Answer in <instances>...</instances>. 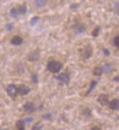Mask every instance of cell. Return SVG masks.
I'll return each instance as SVG.
<instances>
[{"label": "cell", "instance_id": "8fae6325", "mask_svg": "<svg viewBox=\"0 0 119 130\" xmlns=\"http://www.w3.org/2000/svg\"><path fill=\"white\" fill-rule=\"evenodd\" d=\"M25 124L24 120H18L16 122L17 130H25Z\"/></svg>", "mask_w": 119, "mask_h": 130}, {"label": "cell", "instance_id": "484cf974", "mask_svg": "<svg viewBox=\"0 0 119 130\" xmlns=\"http://www.w3.org/2000/svg\"><path fill=\"white\" fill-rule=\"evenodd\" d=\"M38 76L37 75H33L32 76V80H33V82L35 83H38Z\"/></svg>", "mask_w": 119, "mask_h": 130}, {"label": "cell", "instance_id": "4316f807", "mask_svg": "<svg viewBox=\"0 0 119 130\" xmlns=\"http://www.w3.org/2000/svg\"><path fill=\"white\" fill-rule=\"evenodd\" d=\"M34 121V118H31V117H30V118H26V119L24 120L25 123H30V122H31V121Z\"/></svg>", "mask_w": 119, "mask_h": 130}, {"label": "cell", "instance_id": "3957f363", "mask_svg": "<svg viewBox=\"0 0 119 130\" xmlns=\"http://www.w3.org/2000/svg\"><path fill=\"white\" fill-rule=\"evenodd\" d=\"M7 93L10 97H15L18 94V86L14 84H10L7 88Z\"/></svg>", "mask_w": 119, "mask_h": 130}, {"label": "cell", "instance_id": "7402d4cb", "mask_svg": "<svg viewBox=\"0 0 119 130\" xmlns=\"http://www.w3.org/2000/svg\"><path fill=\"white\" fill-rule=\"evenodd\" d=\"M32 130H42V125L40 123H37L33 126Z\"/></svg>", "mask_w": 119, "mask_h": 130}, {"label": "cell", "instance_id": "9c48e42d", "mask_svg": "<svg viewBox=\"0 0 119 130\" xmlns=\"http://www.w3.org/2000/svg\"><path fill=\"white\" fill-rule=\"evenodd\" d=\"M11 43L13 45H20L23 43V38L21 36H15L11 40Z\"/></svg>", "mask_w": 119, "mask_h": 130}, {"label": "cell", "instance_id": "e0dca14e", "mask_svg": "<svg viewBox=\"0 0 119 130\" xmlns=\"http://www.w3.org/2000/svg\"><path fill=\"white\" fill-rule=\"evenodd\" d=\"M18 11L20 12V14H21V15L26 14V12L27 11L26 5H21V6L19 7V8H18Z\"/></svg>", "mask_w": 119, "mask_h": 130}, {"label": "cell", "instance_id": "277c9868", "mask_svg": "<svg viewBox=\"0 0 119 130\" xmlns=\"http://www.w3.org/2000/svg\"><path fill=\"white\" fill-rule=\"evenodd\" d=\"M57 80L59 81V83L61 85H64V84H67L70 81V75L69 74H67L66 72H63L61 74H60L58 77H56Z\"/></svg>", "mask_w": 119, "mask_h": 130}, {"label": "cell", "instance_id": "7c38bea8", "mask_svg": "<svg viewBox=\"0 0 119 130\" xmlns=\"http://www.w3.org/2000/svg\"><path fill=\"white\" fill-rule=\"evenodd\" d=\"M85 31H86V27L83 24H79L75 27V31L77 34H82L85 32Z\"/></svg>", "mask_w": 119, "mask_h": 130}, {"label": "cell", "instance_id": "7a4b0ae2", "mask_svg": "<svg viewBox=\"0 0 119 130\" xmlns=\"http://www.w3.org/2000/svg\"><path fill=\"white\" fill-rule=\"evenodd\" d=\"M92 54H93V49L90 45L85 46L80 51V55L84 59H89V58H91Z\"/></svg>", "mask_w": 119, "mask_h": 130}, {"label": "cell", "instance_id": "603a6c76", "mask_svg": "<svg viewBox=\"0 0 119 130\" xmlns=\"http://www.w3.org/2000/svg\"><path fill=\"white\" fill-rule=\"evenodd\" d=\"M114 45L119 49V35L114 38Z\"/></svg>", "mask_w": 119, "mask_h": 130}, {"label": "cell", "instance_id": "2e32d148", "mask_svg": "<svg viewBox=\"0 0 119 130\" xmlns=\"http://www.w3.org/2000/svg\"><path fill=\"white\" fill-rule=\"evenodd\" d=\"M96 84H97V82L95 81V80L91 81V84H90L89 89V90H88V91H87V93L86 94V95L89 94V93H91V91L95 88L96 86Z\"/></svg>", "mask_w": 119, "mask_h": 130}, {"label": "cell", "instance_id": "ba28073f", "mask_svg": "<svg viewBox=\"0 0 119 130\" xmlns=\"http://www.w3.org/2000/svg\"><path fill=\"white\" fill-rule=\"evenodd\" d=\"M40 57V53L37 51H32L28 55V60L30 61H36Z\"/></svg>", "mask_w": 119, "mask_h": 130}, {"label": "cell", "instance_id": "30bf717a", "mask_svg": "<svg viewBox=\"0 0 119 130\" xmlns=\"http://www.w3.org/2000/svg\"><path fill=\"white\" fill-rule=\"evenodd\" d=\"M109 107L110 109L113 110H116L119 109V100L118 99H114L109 103Z\"/></svg>", "mask_w": 119, "mask_h": 130}, {"label": "cell", "instance_id": "d6986e66", "mask_svg": "<svg viewBox=\"0 0 119 130\" xmlns=\"http://www.w3.org/2000/svg\"><path fill=\"white\" fill-rule=\"evenodd\" d=\"M39 20H40V18H39L38 16H35V17H33V18L31 19V21H30V24H31V26L36 25V24L38 23Z\"/></svg>", "mask_w": 119, "mask_h": 130}, {"label": "cell", "instance_id": "f546056e", "mask_svg": "<svg viewBox=\"0 0 119 130\" xmlns=\"http://www.w3.org/2000/svg\"><path fill=\"white\" fill-rule=\"evenodd\" d=\"M70 8H71V9H76V8H77V5H76V4L72 5L71 6H70Z\"/></svg>", "mask_w": 119, "mask_h": 130}, {"label": "cell", "instance_id": "52a82bcc", "mask_svg": "<svg viewBox=\"0 0 119 130\" xmlns=\"http://www.w3.org/2000/svg\"><path fill=\"white\" fill-rule=\"evenodd\" d=\"M18 94H19L22 95V96L28 94L30 91L29 88L28 86H26L24 85V84L20 85L19 86H18Z\"/></svg>", "mask_w": 119, "mask_h": 130}, {"label": "cell", "instance_id": "9a60e30c", "mask_svg": "<svg viewBox=\"0 0 119 130\" xmlns=\"http://www.w3.org/2000/svg\"><path fill=\"white\" fill-rule=\"evenodd\" d=\"M102 69H103V72L105 73H109L113 70L111 65L110 64H105L102 67Z\"/></svg>", "mask_w": 119, "mask_h": 130}, {"label": "cell", "instance_id": "5b68a950", "mask_svg": "<svg viewBox=\"0 0 119 130\" xmlns=\"http://www.w3.org/2000/svg\"><path fill=\"white\" fill-rule=\"evenodd\" d=\"M24 110L27 113H31L36 110V107L33 102H26L24 105Z\"/></svg>", "mask_w": 119, "mask_h": 130}, {"label": "cell", "instance_id": "5bb4252c", "mask_svg": "<svg viewBox=\"0 0 119 130\" xmlns=\"http://www.w3.org/2000/svg\"><path fill=\"white\" fill-rule=\"evenodd\" d=\"M10 14L11 15V17L14 18H17L20 15V12L18 11V9H16V8H12L10 10Z\"/></svg>", "mask_w": 119, "mask_h": 130}, {"label": "cell", "instance_id": "4dcf8cb0", "mask_svg": "<svg viewBox=\"0 0 119 130\" xmlns=\"http://www.w3.org/2000/svg\"><path fill=\"white\" fill-rule=\"evenodd\" d=\"M91 130H101V129L99 127H98V126H94V127H93Z\"/></svg>", "mask_w": 119, "mask_h": 130}, {"label": "cell", "instance_id": "83f0119b", "mask_svg": "<svg viewBox=\"0 0 119 130\" xmlns=\"http://www.w3.org/2000/svg\"><path fill=\"white\" fill-rule=\"evenodd\" d=\"M51 114H46V115H45V116H43V118L44 119H48V118H51Z\"/></svg>", "mask_w": 119, "mask_h": 130}, {"label": "cell", "instance_id": "4fadbf2b", "mask_svg": "<svg viewBox=\"0 0 119 130\" xmlns=\"http://www.w3.org/2000/svg\"><path fill=\"white\" fill-rule=\"evenodd\" d=\"M93 73L96 76H101L103 73V69L102 67H96L93 70Z\"/></svg>", "mask_w": 119, "mask_h": 130}, {"label": "cell", "instance_id": "f1b7e54d", "mask_svg": "<svg viewBox=\"0 0 119 130\" xmlns=\"http://www.w3.org/2000/svg\"><path fill=\"white\" fill-rule=\"evenodd\" d=\"M103 52H104V53L106 55V56H109L110 55V51L107 50V49H106V48H105V49H103Z\"/></svg>", "mask_w": 119, "mask_h": 130}, {"label": "cell", "instance_id": "44dd1931", "mask_svg": "<svg viewBox=\"0 0 119 130\" xmlns=\"http://www.w3.org/2000/svg\"><path fill=\"white\" fill-rule=\"evenodd\" d=\"M83 113L84 114V116H86V117H88V116H91V110H90L89 108H88V107H86V108H85L83 110Z\"/></svg>", "mask_w": 119, "mask_h": 130}, {"label": "cell", "instance_id": "ffe728a7", "mask_svg": "<svg viewBox=\"0 0 119 130\" xmlns=\"http://www.w3.org/2000/svg\"><path fill=\"white\" fill-rule=\"evenodd\" d=\"M45 5V0H36V5L37 7H43Z\"/></svg>", "mask_w": 119, "mask_h": 130}, {"label": "cell", "instance_id": "6da1fadb", "mask_svg": "<svg viewBox=\"0 0 119 130\" xmlns=\"http://www.w3.org/2000/svg\"><path fill=\"white\" fill-rule=\"evenodd\" d=\"M47 68L50 72L53 73H57L61 69V64L57 61H50L48 63Z\"/></svg>", "mask_w": 119, "mask_h": 130}, {"label": "cell", "instance_id": "ac0fdd59", "mask_svg": "<svg viewBox=\"0 0 119 130\" xmlns=\"http://www.w3.org/2000/svg\"><path fill=\"white\" fill-rule=\"evenodd\" d=\"M99 31H100V27L99 26H96L95 29L93 30V31L91 32V35H92L93 37H98V35H99Z\"/></svg>", "mask_w": 119, "mask_h": 130}, {"label": "cell", "instance_id": "8992f818", "mask_svg": "<svg viewBox=\"0 0 119 130\" xmlns=\"http://www.w3.org/2000/svg\"><path fill=\"white\" fill-rule=\"evenodd\" d=\"M97 101L100 103V105L102 106H105L107 105H109V98L108 96L106 94H100L99 96Z\"/></svg>", "mask_w": 119, "mask_h": 130}, {"label": "cell", "instance_id": "cb8c5ba5", "mask_svg": "<svg viewBox=\"0 0 119 130\" xmlns=\"http://www.w3.org/2000/svg\"><path fill=\"white\" fill-rule=\"evenodd\" d=\"M114 11H115V12L117 15H119V1L118 2H117L115 3V7H114Z\"/></svg>", "mask_w": 119, "mask_h": 130}, {"label": "cell", "instance_id": "1f68e13d", "mask_svg": "<svg viewBox=\"0 0 119 130\" xmlns=\"http://www.w3.org/2000/svg\"><path fill=\"white\" fill-rule=\"evenodd\" d=\"M2 130H7V129H2Z\"/></svg>", "mask_w": 119, "mask_h": 130}, {"label": "cell", "instance_id": "d4e9b609", "mask_svg": "<svg viewBox=\"0 0 119 130\" xmlns=\"http://www.w3.org/2000/svg\"><path fill=\"white\" fill-rule=\"evenodd\" d=\"M14 28V24L11 23V24H8L6 25V29L7 31H11V30L13 29Z\"/></svg>", "mask_w": 119, "mask_h": 130}]
</instances>
